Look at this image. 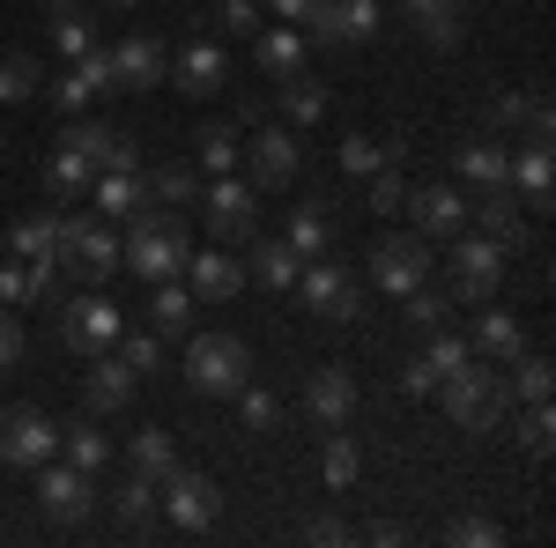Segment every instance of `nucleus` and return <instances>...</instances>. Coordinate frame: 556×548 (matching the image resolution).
<instances>
[{
	"label": "nucleus",
	"mask_w": 556,
	"mask_h": 548,
	"mask_svg": "<svg viewBox=\"0 0 556 548\" xmlns=\"http://www.w3.org/2000/svg\"><path fill=\"white\" fill-rule=\"evenodd\" d=\"M416 30H424L430 44H460L468 38V0H424V8H416Z\"/></svg>",
	"instance_id": "nucleus-36"
},
{
	"label": "nucleus",
	"mask_w": 556,
	"mask_h": 548,
	"mask_svg": "<svg viewBox=\"0 0 556 548\" xmlns=\"http://www.w3.org/2000/svg\"><path fill=\"white\" fill-rule=\"evenodd\" d=\"M60 453L83 467V474H97V467L112 460V445H104V430H97V416H83V422H67L60 430Z\"/></svg>",
	"instance_id": "nucleus-37"
},
{
	"label": "nucleus",
	"mask_w": 556,
	"mask_h": 548,
	"mask_svg": "<svg viewBox=\"0 0 556 548\" xmlns=\"http://www.w3.org/2000/svg\"><path fill=\"white\" fill-rule=\"evenodd\" d=\"M134 371H127V356H112V348H104V356H89V379H83V408L89 416H119V408H127L134 400Z\"/></svg>",
	"instance_id": "nucleus-18"
},
{
	"label": "nucleus",
	"mask_w": 556,
	"mask_h": 548,
	"mask_svg": "<svg viewBox=\"0 0 556 548\" xmlns=\"http://www.w3.org/2000/svg\"><path fill=\"white\" fill-rule=\"evenodd\" d=\"M215 30H223V38H253L260 30V0H223V8H215Z\"/></svg>",
	"instance_id": "nucleus-50"
},
{
	"label": "nucleus",
	"mask_w": 556,
	"mask_h": 548,
	"mask_svg": "<svg viewBox=\"0 0 556 548\" xmlns=\"http://www.w3.org/2000/svg\"><path fill=\"white\" fill-rule=\"evenodd\" d=\"M438 400H445V416L460 422V430H497L505 408H513V385H505V371H490V364L468 356L453 379H438Z\"/></svg>",
	"instance_id": "nucleus-2"
},
{
	"label": "nucleus",
	"mask_w": 556,
	"mask_h": 548,
	"mask_svg": "<svg viewBox=\"0 0 556 548\" xmlns=\"http://www.w3.org/2000/svg\"><path fill=\"white\" fill-rule=\"evenodd\" d=\"M60 149H75V156H83V164H97V170H141L134 133L104 127V119H67V127H60Z\"/></svg>",
	"instance_id": "nucleus-13"
},
{
	"label": "nucleus",
	"mask_w": 556,
	"mask_h": 548,
	"mask_svg": "<svg viewBox=\"0 0 556 548\" xmlns=\"http://www.w3.org/2000/svg\"><path fill=\"white\" fill-rule=\"evenodd\" d=\"M149 201H201V170L193 164H156L149 170Z\"/></svg>",
	"instance_id": "nucleus-47"
},
{
	"label": "nucleus",
	"mask_w": 556,
	"mask_h": 548,
	"mask_svg": "<svg viewBox=\"0 0 556 548\" xmlns=\"http://www.w3.org/2000/svg\"><path fill=\"white\" fill-rule=\"evenodd\" d=\"M468 222L490 238V245H505V253H527V222H519V201L513 186H497V193H468Z\"/></svg>",
	"instance_id": "nucleus-17"
},
{
	"label": "nucleus",
	"mask_w": 556,
	"mask_h": 548,
	"mask_svg": "<svg viewBox=\"0 0 556 548\" xmlns=\"http://www.w3.org/2000/svg\"><path fill=\"white\" fill-rule=\"evenodd\" d=\"M290 290H298V296H304V311H312V319H327V327H349V319H364V282L349 275L342 259H304Z\"/></svg>",
	"instance_id": "nucleus-5"
},
{
	"label": "nucleus",
	"mask_w": 556,
	"mask_h": 548,
	"mask_svg": "<svg viewBox=\"0 0 556 548\" xmlns=\"http://www.w3.org/2000/svg\"><path fill=\"white\" fill-rule=\"evenodd\" d=\"M282 245H290L298 259H327V253H334V222H327V208L304 201V208L290 215V230H282Z\"/></svg>",
	"instance_id": "nucleus-30"
},
{
	"label": "nucleus",
	"mask_w": 556,
	"mask_h": 548,
	"mask_svg": "<svg viewBox=\"0 0 556 548\" xmlns=\"http://www.w3.org/2000/svg\"><path fill=\"white\" fill-rule=\"evenodd\" d=\"M401 311H408V327H445V319H453V296H445V282H416V290L401 296Z\"/></svg>",
	"instance_id": "nucleus-40"
},
{
	"label": "nucleus",
	"mask_w": 556,
	"mask_h": 548,
	"mask_svg": "<svg viewBox=\"0 0 556 548\" xmlns=\"http://www.w3.org/2000/svg\"><path fill=\"white\" fill-rule=\"evenodd\" d=\"M127 334V311L112 304L104 290H89V296H75L67 311H60V341L75 348V356H104L112 341Z\"/></svg>",
	"instance_id": "nucleus-10"
},
{
	"label": "nucleus",
	"mask_w": 556,
	"mask_h": 548,
	"mask_svg": "<svg viewBox=\"0 0 556 548\" xmlns=\"http://www.w3.org/2000/svg\"><path fill=\"white\" fill-rule=\"evenodd\" d=\"M253 67L267 75V82H290V75H304V38L298 30H253Z\"/></svg>",
	"instance_id": "nucleus-28"
},
{
	"label": "nucleus",
	"mask_w": 556,
	"mask_h": 548,
	"mask_svg": "<svg viewBox=\"0 0 556 548\" xmlns=\"http://www.w3.org/2000/svg\"><path fill=\"white\" fill-rule=\"evenodd\" d=\"M38 60L30 52H0V104H23V97H38Z\"/></svg>",
	"instance_id": "nucleus-45"
},
{
	"label": "nucleus",
	"mask_w": 556,
	"mask_h": 548,
	"mask_svg": "<svg viewBox=\"0 0 556 548\" xmlns=\"http://www.w3.org/2000/svg\"><path fill=\"white\" fill-rule=\"evenodd\" d=\"M186 253H193V230H186L172 208H156V201L134 215L127 238H119V267L141 275V282H172L178 267H186Z\"/></svg>",
	"instance_id": "nucleus-1"
},
{
	"label": "nucleus",
	"mask_w": 556,
	"mask_h": 548,
	"mask_svg": "<svg viewBox=\"0 0 556 548\" xmlns=\"http://www.w3.org/2000/svg\"><path fill=\"white\" fill-rule=\"evenodd\" d=\"M334 156H342V170H356V178H371L379 164H401V141H371V133H349V141L334 149Z\"/></svg>",
	"instance_id": "nucleus-39"
},
{
	"label": "nucleus",
	"mask_w": 556,
	"mask_h": 548,
	"mask_svg": "<svg viewBox=\"0 0 556 548\" xmlns=\"http://www.w3.org/2000/svg\"><path fill=\"white\" fill-rule=\"evenodd\" d=\"M127 467H134V474H149V482H164V474L178 467V437H172V430H156V422L134 430V437H127Z\"/></svg>",
	"instance_id": "nucleus-31"
},
{
	"label": "nucleus",
	"mask_w": 556,
	"mask_h": 548,
	"mask_svg": "<svg viewBox=\"0 0 556 548\" xmlns=\"http://www.w3.org/2000/svg\"><path fill=\"white\" fill-rule=\"evenodd\" d=\"M38 505L52 511V519H83V511L97 505V474H83L75 460H45L38 467Z\"/></svg>",
	"instance_id": "nucleus-15"
},
{
	"label": "nucleus",
	"mask_w": 556,
	"mask_h": 548,
	"mask_svg": "<svg viewBox=\"0 0 556 548\" xmlns=\"http://www.w3.org/2000/svg\"><path fill=\"white\" fill-rule=\"evenodd\" d=\"M45 15H67V8H83V0H38Z\"/></svg>",
	"instance_id": "nucleus-60"
},
{
	"label": "nucleus",
	"mask_w": 556,
	"mask_h": 548,
	"mask_svg": "<svg viewBox=\"0 0 556 548\" xmlns=\"http://www.w3.org/2000/svg\"><path fill=\"white\" fill-rule=\"evenodd\" d=\"M238 156H245V186H253V193L290 186V178H298V164H304L298 127H275V119H260L253 141H238Z\"/></svg>",
	"instance_id": "nucleus-7"
},
{
	"label": "nucleus",
	"mask_w": 556,
	"mask_h": 548,
	"mask_svg": "<svg viewBox=\"0 0 556 548\" xmlns=\"http://www.w3.org/2000/svg\"><path fill=\"white\" fill-rule=\"evenodd\" d=\"M401 215H416V238H430V245H445V238H460L468 230V193L445 178V186H408V208Z\"/></svg>",
	"instance_id": "nucleus-14"
},
{
	"label": "nucleus",
	"mask_w": 556,
	"mask_h": 548,
	"mask_svg": "<svg viewBox=\"0 0 556 548\" xmlns=\"http://www.w3.org/2000/svg\"><path fill=\"white\" fill-rule=\"evenodd\" d=\"M319 474H327V489H349V482L364 474V453H356V437H342V430H327V453H319Z\"/></svg>",
	"instance_id": "nucleus-41"
},
{
	"label": "nucleus",
	"mask_w": 556,
	"mask_h": 548,
	"mask_svg": "<svg viewBox=\"0 0 556 548\" xmlns=\"http://www.w3.org/2000/svg\"><path fill=\"white\" fill-rule=\"evenodd\" d=\"M201 201H208V230H215V245H245V238L260 230V193L245 186V178H215Z\"/></svg>",
	"instance_id": "nucleus-12"
},
{
	"label": "nucleus",
	"mask_w": 556,
	"mask_h": 548,
	"mask_svg": "<svg viewBox=\"0 0 556 548\" xmlns=\"http://www.w3.org/2000/svg\"><path fill=\"white\" fill-rule=\"evenodd\" d=\"M60 275H83L97 290L119 275V238H112L104 215H67V230H60Z\"/></svg>",
	"instance_id": "nucleus-6"
},
{
	"label": "nucleus",
	"mask_w": 556,
	"mask_h": 548,
	"mask_svg": "<svg viewBox=\"0 0 556 548\" xmlns=\"http://www.w3.org/2000/svg\"><path fill=\"white\" fill-rule=\"evenodd\" d=\"M260 8H275V23H298L304 15V0H260Z\"/></svg>",
	"instance_id": "nucleus-59"
},
{
	"label": "nucleus",
	"mask_w": 556,
	"mask_h": 548,
	"mask_svg": "<svg viewBox=\"0 0 556 548\" xmlns=\"http://www.w3.org/2000/svg\"><path fill=\"white\" fill-rule=\"evenodd\" d=\"M519 133H527V141H549V133H556V112H549V97H542V89L527 97V119H519Z\"/></svg>",
	"instance_id": "nucleus-55"
},
{
	"label": "nucleus",
	"mask_w": 556,
	"mask_h": 548,
	"mask_svg": "<svg viewBox=\"0 0 556 548\" xmlns=\"http://www.w3.org/2000/svg\"><path fill=\"white\" fill-rule=\"evenodd\" d=\"M186 290L193 296H208V304H223V296H238L245 290V259L230 253V245H208V253H186Z\"/></svg>",
	"instance_id": "nucleus-16"
},
{
	"label": "nucleus",
	"mask_w": 556,
	"mask_h": 548,
	"mask_svg": "<svg viewBox=\"0 0 556 548\" xmlns=\"http://www.w3.org/2000/svg\"><path fill=\"white\" fill-rule=\"evenodd\" d=\"M112 82L119 89H149V82H164V44L156 38H119V52H112Z\"/></svg>",
	"instance_id": "nucleus-27"
},
{
	"label": "nucleus",
	"mask_w": 556,
	"mask_h": 548,
	"mask_svg": "<svg viewBox=\"0 0 556 548\" xmlns=\"http://www.w3.org/2000/svg\"><path fill=\"white\" fill-rule=\"evenodd\" d=\"M104 89H119L112 82V52H83V60H67V75L52 82V104H60V112H89Z\"/></svg>",
	"instance_id": "nucleus-19"
},
{
	"label": "nucleus",
	"mask_w": 556,
	"mask_h": 548,
	"mask_svg": "<svg viewBox=\"0 0 556 548\" xmlns=\"http://www.w3.org/2000/svg\"><path fill=\"white\" fill-rule=\"evenodd\" d=\"M453 541L460 548H505V526L497 519H453Z\"/></svg>",
	"instance_id": "nucleus-52"
},
{
	"label": "nucleus",
	"mask_w": 556,
	"mask_h": 548,
	"mask_svg": "<svg viewBox=\"0 0 556 548\" xmlns=\"http://www.w3.org/2000/svg\"><path fill=\"white\" fill-rule=\"evenodd\" d=\"M119 511H127V519H149V511H156V482H149V474H127V482H119Z\"/></svg>",
	"instance_id": "nucleus-53"
},
{
	"label": "nucleus",
	"mask_w": 556,
	"mask_h": 548,
	"mask_svg": "<svg viewBox=\"0 0 556 548\" xmlns=\"http://www.w3.org/2000/svg\"><path fill=\"white\" fill-rule=\"evenodd\" d=\"M149 327H156V334H186V327H193V290H186V282H149Z\"/></svg>",
	"instance_id": "nucleus-33"
},
{
	"label": "nucleus",
	"mask_w": 556,
	"mask_h": 548,
	"mask_svg": "<svg viewBox=\"0 0 556 548\" xmlns=\"http://www.w3.org/2000/svg\"><path fill=\"white\" fill-rule=\"evenodd\" d=\"M304 541H319V548H342V541H349V526H342V519H312V526H304Z\"/></svg>",
	"instance_id": "nucleus-58"
},
{
	"label": "nucleus",
	"mask_w": 556,
	"mask_h": 548,
	"mask_svg": "<svg viewBox=\"0 0 556 548\" xmlns=\"http://www.w3.org/2000/svg\"><path fill=\"white\" fill-rule=\"evenodd\" d=\"M60 453V422L30 408V400H15V408H0V460L8 467H45Z\"/></svg>",
	"instance_id": "nucleus-11"
},
{
	"label": "nucleus",
	"mask_w": 556,
	"mask_h": 548,
	"mask_svg": "<svg viewBox=\"0 0 556 548\" xmlns=\"http://www.w3.org/2000/svg\"><path fill=\"white\" fill-rule=\"evenodd\" d=\"M193 156H201L208 178H223V170L238 164V127H230V119H208V127L193 133Z\"/></svg>",
	"instance_id": "nucleus-38"
},
{
	"label": "nucleus",
	"mask_w": 556,
	"mask_h": 548,
	"mask_svg": "<svg viewBox=\"0 0 556 548\" xmlns=\"http://www.w3.org/2000/svg\"><path fill=\"white\" fill-rule=\"evenodd\" d=\"M0 304H8V311L30 304V267H23V259H0Z\"/></svg>",
	"instance_id": "nucleus-54"
},
{
	"label": "nucleus",
	"mask_w": 556,
	"mask_h": 548,
	"mask_svg": "<svg viewBox=\"0 0 556 548\" xmlns=\"http://www.w3.org/2000/svg\"><path fill=\"white\" fill-rule=\"evenodd\" d=\"M60 230H67V208H38L8 230V245H15V259H52L60 267Z\"/></svg>",
	"instance_id": "nucleus-29"
},
{
	"label": "nucleus",
	"mask_w": 556,
	"mask_h": 548,
	"mask_svg": "<svg viewBox=\"0 0 556 548\" xmlns=\"http://www.w3.org/2000/svg\"><path fill=\"white\" fill-rule=\"evenodd\" d=\"M45 23H52V44H60L67 60L97 52V30H89V15H83V8H67V15H45Z\"/></svg>",
	"instance_id": "nucleus-49"
},
{
	"label": "nucleus",
	"mask_w": 556,
	"mask_h": 548,
	"mask_svg": "<svg viewBox=\"0 0 556 548\" xmlns=\"http://www.w3.org/2000/svg\"><path fill=\"white\" fill-rule=\"evenodd\" d=\"M549 141H527V149H513V170H505V186H513V201L519 208H549Z\"/></svg>",
	"instance_id": "nucleus-22"
},
{
	"label": "nucleus",
	"mask_w": 556,
	"mask_h": 548,
	"mask_svg": "<svg viewBox=\"0 0 556 548\" xmlns=\"http://www.w3.org/2000/svg\"><path fill=\"white\" fill-rule=\"evenodd\" d=\"M379 38V0H334L327 44H371Z\"/></svg>",
	"instance_id": "nucleus-35"
},
{
	"label": "nucleus",
	"mask_w": 556,
	"mask_h": 548,
	"mask_svg": "<svg viewBox=\"0 0 556 548\" xmlns=\"http://www.w3.org/2000/svg\"><path fill=\"white\" fill-rule=\"evenodd\" d=\"M468 356H475V348H468V334H445V327H430V348L416 356V364H424L430 379H453V371H460Z\"/></svg>",
	"instance_id": "nucleus-43"
},
{
	"label": "nucleus",
	"mask_w": 556,
	"mask_h": 548,
	"mask_svg": "<svg viewBox=\"0 0 556 548\" xmlns=\"http://www.w3.org/2000/svg\"><path fill=\"white\" fill-rule=\"evenodd\" d=\"M364 208L371 215H401L408 208V178H401V164H379L371 178H364Z\"/></svg>",
	"instance_id": "nucleus-42"
},
{
	"label": "nucleus",
	"mask_w": 556,
	"mask_h": 548,
	"mask_svg": "<svg viewBox=\"0 0 556 548\" xmlns=\"http://www.w3.org/2000/svg\"><path fill=\"white\" fill-rule=\"evenodd\" d=\"M15 364H23V319L0 304V371H15Z\"/></svg>",
	"instance_id": "nucleus-57"
},
{
	"label": "nucleus",
	"mask_w": 556,
	"mask_h": 548,
	"mask_svg": "<svg viewBox=\"0 0 556 548\" xmlns=\"http://www.w3.org/2000/svg\"><path fill=\"white\" fill-rule=\"evenodd\" d=\"M519 119H527V97H519V89L490 97V127H497V133H519Z\"/></svg>",
	"instance_id": "nucleus-56"
},
{
	"label": "nucleus",
	"mask_w": 556,
	"mask_h": 548,
	"mask_svg": "<svg viewBox=\"0 0 556 548\" xmlns=\"http://www.w3.org/2000/svg\"><path fill=\"white\" fill-rule=\"evenodd\" d=\"M304 416L319 422V430H342V422L356 416V379H349L342 364L312 371V385H304Z\"/></svg>",
	"instance_id": "nucleus-20"
},
{
	"label": "nucleus",
	"mask_w": 556,
	"mask_h": 548,
	"mask_svg": "<svg viewBox=\"0 0 556 548\" xmlns=\"http://www.w3.org/2000/svg\"><path fill=\"white\" fill-rule=\"evenodd\" d=\"M298 267L304 259L290 253V245H282V238H245V282H260V290H290V282H298Z\"/></svg>",
	"instance_id": "nucleus-23"
},
{
	"label": "nucleus",
	"mask_w": 556,
	"mask_h": 548,
	"mask_svg": "<svg viewBox=\"0 0 556 548\" xmlns=\"http://www.w3.org/2000/svg\"><path fill=\"white\" fill-rule=\"evenodd\" d=\"M230 400H238V416H245V430H253V437H267V430L282 422V408H275V393H267V385H253V379L238 385Z\"/></svg>",
	"instance_id": "nucleus-48"
},
{
	"label": "nucleus",
	"mask_w": 556,
	"mask_h": 548,
	"mask_svg": "<svg viewBox=\"0 0 556 548\" xmlns=\"http://www.w3.org/2000/svg\"><path fill=\"white\" fill-rule=\"evenodd\" d=\"M97 215H119V222H134V215L149 208V170H97Z\"/></svg>",
	"instance_id": "nucleus-25"
},
{
	"label": "nucleus",
	"mask_w": 556,
	"mask_h": 548,
	"mask_svg": "<svg viewBox=\"0 0 556 548\" xmlns=\"http://www.w3.org/2000/svg\"><path fill=\"white\" fill-rule=\"evenodd\" d=\"M275 97H282V127H319L327 119V82H312V75L275 82Z\"/></svg>",
	"instance_id": "nucleus-32"
},
{
	"label": "nucleus",
	"mask_w": 556,
	"mask_h": 548,
	"mask_svg": "<svg viewBox=\"0 0 556 548\" xmlns=\"http://www.w3.org/2000/svg\"><path fill=\"white\" fill-rule=\"evenodd\" d=\"M453 170H460V186H468V193H497V186H505V170H513V141L482 133V141H468V149L453 156Z\"/></svg>",
	"instance_id": "nucleus-21"
},
{
	"label": "nucleus",
	"mask_w": 556,
	"mask_h": 548,
	"mask_svg": "<svg viewBox=\"0 0 556 548\" xmlns=\"http://www.w3.org/2000/svg\"><path fill=\"white\" fill-rule=\"evenodd\" d=\"M519 445L534 460H549V400H527V422H519Z\"/></svg>",
	"instance_id": "nucleus-51"
},
{
	"label": "nucleus",
	"mask_w": 556,
	"mask_h": 548,
	"mask_svg": "<svg viewBox=\"0 0 556 548\" xmlns=\"http://www.w3.org/2000/svg\"><path fill=\"white\" fill-rule=\"evenodd\" d=\"M89 186H97V164H83L75 149H52V164H45V193H52V201H89Z\"/></svg>",
	"instance_id": "nucleus-34"
},
{
	"label": "nucleus",
	"mask_w": 556,
	"mask_h": 548,
	"mask_svg": "<svg viewBox=\"0 0 556 548\" xmlns=\"http://www.w3.org/2000/svg\"><path fill=\"white\" fill-rule=\"evenodd\" d=\"M519 393V400H549L556 393V371H549V356H527V348H519L513 356V379H505Z\"/></svg>",
	"instance_id": "nucleus-46"
},
{
	"label": "nucleus",
	"mask_w": 556,
	"mask_h": 548,
	"mask_svg": "<svg viewBox=\"0 0 556 548\" xmlns=\"http://www.w3.org/2000/svg\"><path fill=\"white\" fill-rule=\"evenodd\" d=\"M453 245V267H445V296L453 304H490L497 282H505V245H490L482 230H460V238H445Z\"/></svg>",
	"instance_id": "nucleus-4"
},
{
	"label": "nucleus",
	"mask_w": 556,
	"mask_h": 548,
	"mask_svg": "<svg viewBox=\"0 0 556 548\" xmlns=\"http://www.w3.org/2000/svg\"><path fill=\"white\" fill-rule=\"evenodd\" d=\"M430 238H416V230H393V238H379L371 245V290L386 296H408L416 282H430Z\"/></svg>",
	"instance_id": "nucleus-9"
},
{
	"label": "nucleus",
	"mask_w": 556,
	"mask_h": 548,
	"mask_svg": "<svg viewBox=\"0 0 556 548\" xmlns=\"http://www.w3.org/2000/svg\"><path fill=\"white\" fill-rule=\"evenodd\" d=\"M156 505L172 511V526H186V534H208L215 511H223V489H215V474H201V467H172V474L156 482Z\"/></svg>",
	"instance_id": "nucleus-8"
},
{
	"label": "nucleus",
	"mask_w": 556,
	"mask_h": 548,
	"mask_svg": "<svg viewBox=\"0 0 556 548\" xmlns=\"http://www.w3.org/2000/svg\"><path fill=\"white\" fill-rule=\"evenodd\" d=\"M97 8H134V0H97Z\"/></svg>",
	"instance_id": "nucleus-61"
},
{
	"label": "nucleus",
	"mask_w": 556,
	"mask_h": 548,
	"mask_svg": "<svg viewBox=\"0 0 556 548\" xmlns=\"http://www.w3.org/2000/svg\"><path fill=\"white\" fill-rule=\"evenodd\" d=\"M223 82H230V60H223L215 38H193L178 52V89H186V97H215Z\"/></svg>",
	"instance_id": "nucleus-24"
},
{
	"label": "nucleus",
	"mask_w": 556,
	"mask_h": 548,
	"mask_svg": "<svg viewBox=\"0 0 556 548\" xmlns=\"http://www.w3.org/2000/svg\"><path fill=\"white\" fill-rule=\"evenodd\" d=\"M245 379H253V348H245L238 334H193L186 341V385H193V393L230 400Z\"/></svg>",
	"instance_id": "nucleus-3"
},
{
	"label": "nucleus",
	"mask_w": 556,
	"mask_h": 548,
	"mask_svg": "<svg viewBox=\"0 0 556 548\" xmlns=\"http://www.w3.org/2000/svg\"><path fill=\"white\" fill-rule=\"evenodd\" d=\"M475 356H490V364H513L519 348H527V334H519V319L513 311H497V304H482L475 311V334H468Z\"/></svg>",
	"instance_id": "nucleus-26"
},
{
	"label": "nucleus",
	"mask_w": 556,
	"mask_h": 548,
	"mask_svg": "<svg viewBox=\"0 0 556 548\" xmlns=\"http://www.w3.org/2000/svg\"><path fill=\"white\" fill-rule=\"evenodd\" d=\"M112 348L127 356V371H134V379H149V371H164V334H156V327H134V334H119Z\"/></svg>",
	"instance_id": "nucleus-44"
}]
</instances>
